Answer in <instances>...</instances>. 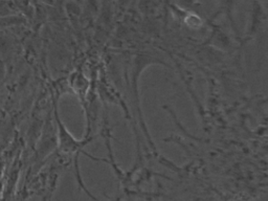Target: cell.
Returning <instances> with one entry per match:
<instances>
[{"mask_svg":"<svg viewBox=\"0 0 268 201\" xmlns=\"http://www.w3.org/2000/svg\"><path fill=\"white\" fill-rule=\"evenodd\" d=\"M55 120L58 125V136H59V144L60 148L64 151V152H78L81 150L89 141H76L73 138V136L67 131L65 128L64 124H63L60 120V117L58 115L57 107H55Z\"/></svg>","mask_w":268,"mask_h":201,"instance_id":"cell-1","label":"cell"}]
</instances>
